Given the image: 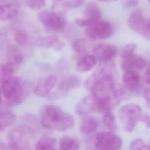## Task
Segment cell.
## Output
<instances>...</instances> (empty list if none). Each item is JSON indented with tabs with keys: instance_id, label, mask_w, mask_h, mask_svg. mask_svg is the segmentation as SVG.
<instances>
[{
	"instance_id": "cell-25",
	"label": "cell",
	"mask_w": 150,
	"mask_h": 150,
	"mask_svg": "<svg viewBox=\"0 0 150 150\" xmlns=\"http://www.w3.org/2000/svg\"><path fill=\"white\" fill-rule=\"evenodd\" d=\"M13 40L19 46L25 45L28 40V35L26 31L22 28L16 29L13 32Z\"/></svg>"
},
{
	"instance_id": "cell-35",
	"label": "cell",
	"mask_w": 150,
	"mask_h": 150,
	"mask_svg": "<svg viewBox=\"0 0 150 150\" xmlns=\"http://www.w3.org/2000/svg\"><path fill=\"white\" fill-rule=\"evenodd\" d=\"M141 121L146 125V126L150 128V115L148 114H143L141 118Z\"/></svg>"
},
{
	"instance_id": "cell-19",
	"label": "cell",
	"mask_w": 150,
	"mask_h": 150,
	"mask_svg": "<svg viewBox=\"0 0 150 150\" xmlns=\"http://www.w3.org/2000/svg\"><path fill=\"white\" fill-rule=\"evenodd\" d=\"M98 125L99 122L96 118L85 115L81 121L80 129L83 134L88 135L95 131Z\"/></svg>"
},
{
	"instance_id": "cell-1",
	"label": "cell",
	"mask_w": 150,
	"mask_h": 150,
	"mask_svg": "<svg viewBox=\"0 0 150 150\" xmlns=\"http://www.w3.org/2000/svg\"><path fill=\"white\" fill-rule=\"evenodd\" d=\"M114 71L113 66L99 67L84 83L96 101L99 113L111 111L125 95L122 89L115 88Z\"/></svg>"
},
{
	"instance_id": "cell-10",
	"label": "cell",
	"mask_w": 150,
	"mask_h": 150,
	"mask_svg": "<svg viewBox=\"0 0 150 150\" xmlns=\"http://www.w3.org/2000/svg\"><path fill=\"white\" fill-rule=\"evenodd\" d=\"M80 85V80L75 76H71L63 80L57 86L56 90L47 97L50 100L62 97L70 91L77 88Z\"/></svg>"
},
{
	"instance_id": "cell-37",
	"label": "cell",
	"mask_w": 150,
	"mask_h": 150,
	"mask_svg": "<svg viewBox=\"0 0 150 150\" xmlns=\"http://www.w3.org/2000/svg\"><path fill=\"white\" fill-rule=\"evenodd\" d=\"M149 147H150V144H149Z\"/></svg>"
},
{
	"instance_id": "cell-9",
	"label": "cell",
	"mask_w": 150,
	"mask_h": 150,
	"mask_svg": "<svg viewBox=\"0 0 150 150\" xmlns=\"http://www.w3.org/2000/svg\"><path fill=\"white\" fill-rule=\"evenodd\" d=\"M112 29L110 22L100 19L94 21L86 28L85 33L91 39H107L111 36Z\"/></svg>"
},
{
	"instance_id": "cell-21",
	"label": "cell",
	"mask_w": 150,
	"mask_h": 150,
	"mask_svg": "<svg viewBox=\"0 0 150 150\" xmlns=\"http://www.w3.org/2000/svg\"><path fill=\"white\" fill-rule=\"evenodd\" d=\"M79 141L70 136H64L60 140V150H79Z\"/></svg>"
},
{
	"instance_id": "cell-24",
	"label": "cell",
	"mask_w": 150,
	"mask_h": 150,
	"mask_svg": "<svg viewBox=\"0 0 150 150\" xmlns=\"http://www.w3.org/2000/svg\"><path fill=\"white\" fill-rule=\"evenodd\" d=\"M15 69L8 62L1 64L0 67V83L7 80L13 76Z\"/></svg>"
},
{
	"instance_id": "cell-12",
	"label": "cell",
	"mask_w": 150,
	"mask_h": 150,
	"mask_svg": "<svg viewBox=\"0 0 150 150\" xmlns=\"http://www.w3.org/2000/svg\"><path fill=\"white\" fill-rule=\"evenodd\" d=\"M20 5L18 0H0V19L10 21L19 13Z\"/></svg>"
},
{
	"instance_id": "cell-29",
	"label": "cell",
	"mask_w": 150,
	"mask_h": 150,
	"mask_svg": "<svg viewBox=\"0 0 150 150\" xmlns=\"http://www.w3.org/2000/svg\"><path fill=\"white\" fill-rule=\"evenodd\" d=\"M84 0H66L63 2L62 5L66 10H71L81 6Z\"/></svg>"
},
{
	"instance_id": "cell-17",
	"label": "cell",
	"mask_w": 150,
	"mask_h": 150,
	"mask_svg": "<svg viewBox=\"0 0 150 150\" xmlns=\"http://www.w3.org/2000/svg\"><path fill=\"white\" fill-rule=\"evenodd\" d=\"M75 110L77 114L85 115L90 112H97L96 101L91 94L87 95L81 98L76 104Z\"/></svg>"
},
{
	"instance_id": "cell-2",
	"label": "cell",
	"mask_w": 150,
	"mask_h": 150,
	"mask_svg": "<svg viewBox=\"0 0 150 150\" xmlns=\"http://www.w3.org/2000/svg\"><path fill=\"white\" fill-rule=\"evenodd\" d=\"M74 118L59 107L48 104L40 112V122L46 129L55 131H65L73 127Z\"/></svg>"
},
{
	"instance_id": "cell-16",
	"label": "cell",
	"mask_w": 150,
	"mask_h": 150,
	"mask_svg": "<svg viewBox=\"0 0 150 150\" xmlns=\"http://www.w3.org/2000/svg\"><path fill=\"white\" fill-rule=\"evenodd\" d=\"M35 45L38 47L53 49L56 50H61L66 46L64 41L57 36H48L41 38L35 42Z\"/></svg>"
},
{
	"instance_id": "cell-14",
	"label": "cell",
	"mask_w": 150,
	"mask_h": 150,
	"mask_svg": "<svg viewBox=\"0 0 150 150\" xmlns=\"http://www.w3.org/2000/svg\"><path fill=\"white\" fill-rule=\"evenodd\" d=\"M125 88L131 93H137L140 90V76L135 70H127L122 76Z\"/></svg>"
},
{
	"instance_id": "cell-22",
	"label": "cell",
	"mask_w": 150,
	"mask_h": 150,
	"mask_svg": "<svg viewBox=\"0 0 150 150\" xmlns=\"http://www.w3.org/2000/svg\"><path fill=\"white\" fill-rule=\"evenodd\" d=\"M56 141L50 137H43L36 143L34 150H56Z\"/></svg>"
},
{
	"instance_id": "cell-3",
	"label": "cell",
	"mask_w": 150,
	"mask_h": 150,
	"mask_svg": "<svg viewBox=\"0 0 150 150\" xmlns=\"http://www.w3.org/2000/svg\"><path fill=\"white\" fill-rule=\"evenodd\" d=\"M1 94L4 101L9 107L22 103L28 97L29 89L28 83L21 77L12 76L0 83Z\"/></svg>"
},
{
	"instance_id": "cell-34",
	"label": "cell",
	"mask_w": 150,
	"mask_h": 150,
	"mask_svg": "<svg viewBox=\"0 0 150 150\" xmlns=\"http://www.w3.org/2000/svg\"><path fill=\"white\" fill-rule=\"evenodd\" d=\"M143 80L145 84L150 86V66L146 70L143 76Z\"/></svg>"
},
{
	"instance_id": "cell-23",
	"label": "cell",
	"mask_w": 150,
	"mask_h": 150,
	"mask_svg": "<svg viewBox=\"0 0 150 150\" xmlns=\"http://www.w3.org/2000/svg\"><path fill=\"white\" fill-rule=\"evenodd\" d=\"M84 15L87 18L98 20L102 16L99 6L94 2H89L84 8Z\"/></svg>"
},
{
	"instance_id": "cell-4",
	"label": "cell",
	"mask_w": 150,
	"mask_h": 150,
	"mask_svg": "<svg viewBox=\"0 0 150 150\" xmlns=\"http://www.w3.org/2000/svg\"><path fill=\"white\" fill-rule=\"evenodd\" d=\"M34 138V131L31 128L17 127L8 133L6 145H1V150H30Z\"/></svg>"
},
{
	"instance_id": "cell-8",
	"label": "cell",
	"mask_w": 150,
	"mask_h": 150,
	"mask_svg": "<svg viewBox=\"0 0 150 150\" xmlns=\"http://www.w3.org/2000/svg\"><path fill=\"white\" fill-rule=\"evenodd\" d=\"M40 22L47 30L57 32L62 30L66 25V19L60 14L50 11H43L38 15Z\"/></svg>"
},
{
	"instance_id": "cell-15",
	"label": "cell",
	"mask_w": 150,
	"mask_h": 150,
	"mask_svg": "<svg viewBox=\"0 0 150 150\" xmlns=\"http://www.w3.org/2000/svg\"><path fill=\"white\" fill-rule=\"evenodd\" d=\"M148 64L147 61L143 57L132 53L122 57L121 68L124 71L142 69Z\"/></svg>"
},
{
	"instance_id": "cell-20",
	"label": "cell",
	"mask_w": 150,
	"mask_h": 150,
	"mask_svg": "<svg viewBox=\"0 0 150 150\" xmlns=\"http://www.w3.org/2000/svg\"><path fill=\"white\" fill-rule=\"evenodd\" d=\"M97 59L91 54H87L80 58L77 62L76 69L79 73H85L91 70L96 64Z\"/></svg>"
},
{
	"instance_id": "cell-36",
	"label": "cell",
	"mask_w": 150,
	"mask_h": 150,
	"mask_svg": "<svg viewBox=\"0 0 150 150\" xmlns=\"http://www.w3.org/2000/svg\"><path fill=\"white\" fill-rule=\"evenodd\" d=\"M100 1H102V2H115L117 1V0H99Z\"/></svg>"
},
{
	"instance_id": "cell-27",
	"label": "cell",
	"mask_w": 150,
	"mask_h": 150,
	"mask_svg": "<svg viewBox=\"0 0 150 150\" xmlns=\"http://www.w3.org/2000/svg\"><path fill=\"white\" fill-rule=\"evenodd\" d=\"M129 150H150L149 145L141 138H136L132 140L129 145Z\"/></svg>"
},
{
	"instance_id": "cell-6",
	"label": "cell",
	"mask_w": 150,
	"mask_h": 150,
	"mask_svg": "<svg viewBox=\"0 0 150 150\" xmlns=\"http://www.w3.org/2000/svg\"><path fill=\"white\" fill-rule=\"evenodd\" d=\"M128 24L132 30L150 40V20L144 16L141 9H135L129 15Z\"/></svg>"
},
{
	"instance_id": "cell-32",
	"label": "cell",
	"mask_w": 150,
	"mask_h": 150,
	"mask_svg": "<svg viewBox=\"0 0 150 150\" xmlns=\"http://www.w3.org/2000/svg\"><path fill=\"white\" fill-rule=\"evenodd\" d=\"M138 4V0H127L125 1L124 4V8L128 9L132 7H135L137 6Z\"/></svg>"
},
{
	"instance_id": "cell-26",
	"label": "cell",
	"mask_w": 150,
	"mask_h": 150,
	"mask_svg": "<svg viewBox=\"0 0 150 150\" xmlns=\"http://www.w3.org/2000/svg\"><path fill=\"white\" fill-rule=\"evenodd\" d=\"M103 122L110 131L113 132L117 129L115 117L111 111L104 114L103 117Z\"/></svg>"
},
{
	"instance_id": "cell-18",
	"label": "cell",
	"mask_w": 150,
	"mask_h": 150,
	"mask_svg": "<svg viewBox=\"0 0 150 150\" xmlns=\"http://www.w3.org/2000/svg\"><path fill=\"white\" fill-rule=\"evenodd\" d=\"M9 107L4 101H1L0 111L1 131H3L6 128L14 124L16 121L15 114L9 111Z\"/></svg>"
},
{
	"instance_id": "cell-38",
	"label": "cell",
	"mask_w": 150,
	"mask_h": 150,
	"mask_svg": "<svg viewBox=\"0 0 150 150\" xmlns=\"http://www.w3.org/2000/svg\"><path fill=\"white\" fill-rule=\"evenodd\" d=\"M149 1H150V0H149Z\"/></svg>"
},
{
	"instance_id": "cell-28",
	"label": "cell",
	"mask_w": 150,
	"mask_h": 150,
	"mask_svg": "<svg viewBox=\"0 0 150 150\" xmlns=\"http://www.w3.org/2000/svg\"><path fill=\"white\" fill-rule=\"evenodd\" d=\"M87 43L84 39H76L72 44V48L75 52L79 54L85 52L87 50Z\"/></svg>"
},
{
	"instance_id": "cell-31",
	"label": "cell",
	"mask_w": 150,
	"mask_h": 150,
	"mask_svg": "<svg viewBox=\"0 0 150 150\" xmlns=\"http://www.w3.org/2000/svg\"><path fill=\"white\" fill-rule=\"evenodd\" d=\"M135 47H136V45L135 43H129L125 45L124 47L122 49L121 52L122 58L134 53Z\"/></svg>"
},
{
	"instance_id": "cell-30",
	"label": "cell",
	"mask_w": 150,
	"mask_h": 150,
	"mask_svg": "<svg viewBox=\"0 0 150 150\" xmlns=\"http://www.w3.org/2000/svg\"><path fill=\"white\" fill-rule=\"evenodd\" d=\"M27 6L33 11L41 9L45 5V0H26Z\"/></svg>"
},
{
	"instance_id": "cell-11",
	"label": "cell",
	"mask_w": 150,
	"mask_h": 150,
	"mask_svg": "<svg viewBox=\"0 0 150 150\" xmlns=\"http://www.w3.org/2000/svg\"><path fill=\"white\" fill-rule=\"evenodd\" d=\"M57 82V77L54 75H47L40 79L34 87L36 95L45 97H47L54 88Z\"/></svg>"
},
{
	"instance_id": "cell-13",
	"label": "cell",
	"mask_w": 150,
	"mask_h": 150,
	"mask_svg": "<svg viewBox=\"0 0 150 150\" xmlns=\"http://www.w3.org/2000/svg\"><path fill=\"white\" fill-rule=\"evenodd\" d=\"M117 48L114 45L100 44L94 48L93 56L102 63H107L110 61L116 54Z\"/></svg>"
},
{
	"instance_id": "cell-7",
	"label": "cell",
	"mask_w": 150,
	"mask_h": 150,
	"mask_svg": "<svg viewBox=\"0 0 150 150\" xmlns=\"http://www.w3.org/2000/svg\"><path fill=\"white\" fill-rule=\"evenodd\" d=\"M94 145L97 150H120L122 139L111 131H102L96 135Z\"/></svg>"
},
{
	"instance_id": "cell-33",
	"label": "cell",
	"mask_w": 150,
	"mask_h": 150,
	"mask_svg": "<svg viewBox=\"0 0 150 150\" xmlns=\"http://www.w3.org/2000/svg\"><path fill=\"white\" fill-rule=\"evenodd\" d=\"M143 96L145 100L146 105L150 108V88H147L144 90Z\"/></svg>"
},
{
	"instance_id": "cell-5",
	"label": "cell",
	"mask_w": 150,
	"mask_h": 150,
	"mask_svg": "<svg viewBox=\"0 0 150 150\" xmlns=\"http://www.w3.org/2000/svg\"><path fill=\"white\" fill-rule=\"evenodd\" d=\"M142 108L137 104L123 105L119 110L118 115L124 130L127 132L134 131L142 116Z\"/></svg>"
},
{
	"instance_id": "cell-39",
	"label": "cell",
	"mask_w": 150,
	"mask_h": 150,
	"mask_svg": "<svg viewBox=\"0 0 150 150\" xmlns=\"http://www.w3.org/2000/svg\"><path fill=\"white\" fill-rule=\"evenodd\" d=\"M96 150H97V149H96Z\"/></svg>"
}]
</instances>
